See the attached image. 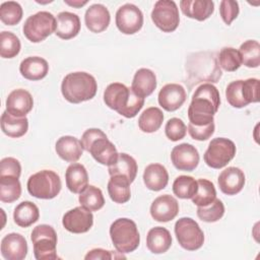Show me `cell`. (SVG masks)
I'll return each instance as SVG.
<instances>
[{
	"instance_id": "obj_41",
	"label": "cell",
	"mask_w": 260,
	"mask_h": 260,
	"mask_svg": "<svg viewBox=\"0 0 260 260\" xmlns=\"http://www.w3.org/2000/svg\"><path fill=\"white\" fill-rule=\"evenodd\" d=\"M21 45L19 39L10 31L0 34V55L2 58L11 59L18 55Z\"/></svg>"
},
{
	"instance_id": "obj_40",
	"label": "cell",
	"mask_w": 260,
	"mask_h": 260,
	"mask_svg": "<svg viewBox=\"0 0 260 260\" xmlns=\"http://www.w3.org/2000/svg\"><path fill=\"white\" fill-rule=\"evenodd\" d=\"M218 65L228 72H234L242 65V58L239 50L232 47H224L217 56Z\"/></svg>"
},
{
	"instance_id": "obj_8",
	"label": "cell",
	"mask_w": 260,
	"mask_h": 260,
	"mask_svg": "<svg viewBox=\"0 0 260 260\" xmlns=\"http://www.w3.org/2000/svg\"><path fill=\"white\" fill-rule=\"evenodd\" d=\"M34 245V255L37 260H54L57 255V234L49 224L37 225L30 236Z\"/></svg>"
},
{
	"instance_id": "obj_47",
	"label": "cell",
	"mask_w": 260,
	"mask_h": 260,
	"mask_svg": "<svg viewBox=\"0 0 260 260\" xmlns=\"http://www.w3.org/2000/svg\"><path fill=\"white\" fill-rule=\"evenodd\" d=\"M242 92L246 103H258L259 101V79L248 78L242 81Z\"/></svg>"
},
{
	"instance_id": "obj_6",
	"label": "cell",
	"mask_w": 260,
	"mask_h": 260,
	"mask_svg": "<svg viewBox=\"0 0 260 260\" xmlns=\"http://www.w3.org/2000/svg\"><path fill=\"white\" fill-rule=\"evenodd\" d=\"M186 67L194 83L202 81L217 82L221 77V70L213 53L204 52L194 54L191 56Z\"/></svg>"
},
{
	"instance_id": "obj_21",
	"label": "cell",
	"mask_w": 260,
	"mask_h": 260,
	"mask_svg": "<svg viewBox=\"0 0 260 260\" xmlns=\"http://www.w3.org/2000/svg\"><path fill=\"white\" fill-rule=\"evenodd\" d=\"M111 15L108 8L103 4L90 5L84 14V22L86 27L95 34L106 30L110 24Z\"/></svg>"
},
{
	"instance_id": "obj_36",
	"label": "cell",
	"mask_w": 260,
	"mask_h": 260,
	"mask_svg": "<svg viewBox=\"0 0 260 260\" xmlns=\"http://www.w3.org/2000/svg\"><path fill=\"white\" fill-rule=\"evenodd\" d=\"M78 201L81 206L90 211L100 210L105 205V198L102 190L93 185H88L79 194Z\"/></svg>"
},
{
	"instance_id": "obj_45",
	"label": "cell",
	"mask_w": 260,
	"mask_h": 260,
	"mask_svg": "<svg viewBox=\"0 0 260 260\" xmlns=\"http://www.w3.org/2000/svg\"><path fill=\"white\" fill-rule=\"evenodd\" d=\"M186 132L187 128L183 120L179 118H171L168 120L165 127V133L171 141H178L183 139L186 135Z\"/></svg>"
},
{
	"instance_id": "obj_3",
	"label": "cell",
	"mask_w": 260,
	"mask_h": 260,
	"mask_svg": "<svg viewBox=\"0 0 260 260\" xmlns=\"http://www.w3.org/2000/svg\"><path fill=\"white\" fill-rule=\"evenodd\" d=\"M96 90L95 78L83 71L68 73L61 84V92L64 99L71 104H79L91 100Z\"/></svg>"
},
{
	"instance_id": "obj_44",
	"label": "cell",
	"mask_w": 260,
	"mask_h": 260,
	"mask_svg": "<svg viewBox=\"0 0 260 260\" xmlns=\"http://www.w3.org/2000/svg\"><path fill=\"white\" fill-rule=\"evenodd\" d=\"M242 81L243 80H235L232 81L231 83L228 84L226 89H225V98L228 103L237 109L240 108H244L246 106H248V104L246 103L244 96H243V92H242Z\"/></svg>"
},
{
	"instance_id": "obj_35",
	"label": "cell",
	"mask_w": 260,
	"mask_h": 260,
	"mask_svg": "<svg viewBox=\"0 0 260 260\" xmlns=\"http://www.w3.org/2000/svg\"><path fill=\"white\" fill-rule=\"evenodd\" d=\"M19 178L13 176H0V200L5 203L16 201L21 195Z\"/></svg>"
},
{
	"instance_id": "obj_30",
	"label": "cell",
	"mask_w": 260,
	"mask_h": 260,
	"mask_svg": "<svg viewBox=\"0 0 260 260\" xmlns=\"http://www.w3.org/2000/svg\"><path fill=\"white\" fill-rule=\"evenodd\" d=\"M137 162L136 160L127 153H119L117 160L109 166L110 176H122L127 178L132 183L137 175Z\"/></svg>"
},
{
	"instance_id": "obj_9",
	"label": "cell",
	"mask_w": 260,
	"mask_h": 260,
	"mask_svg": "<svg viewBox=\"0 0 260 260\" xmlns=\"http://www.w3.org/2000/svg\"><path fill=\"white\" fill-rule=\"evenodd\" d=\"M56 18L49 11H39L26 18L22 30L31 43H40L55 32Z\"/></svg>"
},
{
	"instance_id": "obj_48",
	"label": "cell",
	"mask_w": 260,
	"mask_h": 260,
	"mask_svg": "<svg viewBox=\"0 0 260 260\" xmlns=\"http://www.w3.org/2000/svg\"><path fill=\"white\" fill-rule=\"evenodd\" d=\"M214 129H215L214 122H211L205 126H195V125H192L191 123L188 124L189 135L193 139L199 140V141H204L210 138L211 135L214 133Z\"/></svg>"
},
{
	"instance_id": "obj_28",
	"label": "cell",
	"mask_w": 260,
	"mask_h": 260,
	"mask_svg": "<svg viewBox=\"0 0 260 260\" xmlns=\"http://www.w3.org/2000/svg\"><path fill=\"white\" fill-rule=\"evenodd\" d=\"M172 246L171 233L162 226L149 230L146 236V247L153 254L166 253Z\"/></svg>"
},
{
	"instance_id": "obj_16",
	"label": "cell",
	"mask_w": 260,
	"mask_h": 260,
	"mask_svg": "<svg viewBox=\"0 0 260 260\" xmlns=\"http://www.w3.org/2000/svg\"><path fill=\"white\" fill-rule=\"evenodd\" d=\"M179 212V203L175 197L169 194L156 197L150 206L151 217L159 222L174 219Z\"/></svg>"
},
{
	"instance_id": "obj_26",
	"label": "cell",
	"mask_w": 260,
	"mask_h": 260,
	"mask_svg": "<svg viewBox=\"0 0 260 260\" xmlns=\"http://www.w3.org/2000/svg\"><path fill=\"white\" fill-rule=\"evenodd\" d=\"M20 74L28 80H41L48 74L49 64L47 60L39 56H31L23 59L19 65Z\"/></svg>"
},
{
	"instance_id": "obj_14",
	"label": "cell",
	"mask_w": 260,
	"mask_h": 260,
	"mask_svg": "<svg viewBox=\"0 0 260 260\" xmlns=\"http://www.w3.org/2000/svg\"><path fill=\"white\" fill-rule=\"evenodd\" d=\"M64 229L73 234H83L90 230L93 224V215L90 210L83 206H77L68 210L62 218Z\"/></svg>"
},
{
	"instance_id": "obj_5",
	"label": "cell",
	"mask_w": 260,
	"mask_h": 260,
	"mask_svg": "<svg viewBox=\"0 0 260 260\" xmlns=\"http://www.w3.org/2000/svg\"><path fill=\"white\" fill-rule=\"evenodd\" d=\"M110 237L114 247L121 254L135 251L140 243V235L136 223L126 217L118 218L111 224Z\"/></svg>"
},
{
	"instance_id": "obj_15",
	"label": "cell",
	"mask_w": 260,
	"mask_h": 260,
	"mask_svg": "<svg viewBox=\"0 0 260 260\" xmlns=\"http://www.w3.org/2000/svg\"><path fill=\"white\" fill-rule=\"evenodd\" d=\"M171 159L174 167L179 171L191 172L197 168L200 156L195 146L189 143H181L172 149Z\"/></svg>"
},
{
	"instance_id": "obj_17",
	"label": "cell",
	"mask_w": 260,
	"mask_h": 260,
	"mask_svg": "<svg viewBox=\"0 0 260 260\" xmlns=\"http://www.w3.org/2000/svg\"><path fill=\"white\" fill-rule=\"evenodd\" d=\"M186 98V90L181 84L168 83L159 90L157 100L159 106L164 110L168 112H174L183 106Z\"/></svg>"
},
{
	"instance_id": "obj_7",
	"label": "cell",
	"mask_w": 260,
	"mask_h": 260,
	"mask_svg": "<svg viewBox=\"0 0 260 260\" xmlns=\"http://www.w3.org/2000/svg\"><path fill=\"white\" fill-rule=\"evenodd\" d=\"M28 193L39 199L55 198L61 191L59 175L51 170H43L31 175L26 183Z\"/></svg>"
},
{
	"instance_id": "obj_46",
	"label": "cell",
	"mask_w": 260,
	"mask_h": 260,
	"mask_svg": "<svg viewBox=\"0 0 260 260\" xmlns=\"http://www.w3.org/2000/svg\"><path fill=\"white\" fill-rule=\"evenodd\" d=\"M239 3L234 0H222L219 4V14L223 22L230 25L239 15Z\"/></svg>"
},
{
	"instance_id": "obj_2",
	"label": "cell",
	"mask_w": 260,
	"mask_h": 260,
	"mask_svg": "<svg viewBox=\"0 0 260 260\" xmlns=\"http://www.w3.org/2000/svg\"><path fill=\"white\" fill-rule=\"evenodd\" d=\"M104 102L112 110L125 118H133L142 109L144 99L133 92L131 87L113 82L104 91Z\"/></svg>"
},
{
	"instance_id": "obj_33",
	"label": "cell",
	"mask_w": 260,
	"mask_h": 260,
	"mask_svg": "<svg viewBox=\"0 0 260 260\" xmlns=\"http://www.w3.org/2000/svg\"><path fill=\"white\" fill-rule=\"evenodd\" d=\"M40 217L38 206L30 201L20 202L13 211V220L20 228H27L37 222Z\"/></svg>"
},
{
	"instance_id": "obj_42",
	"label": "cell",
	"mask_w": 260,
	"mask_h": 260,
	"mask_svg": "<svg viewBox=\"0 0 260 260\" xmlns=\"http://www.w3.org/2000/svg\"><path fill=\"white\" fill-rule=\"evenodd\" d=\"M23 10L15 1L3 2L0 5V19L6 25H15L22 18Z\"/></svg>"
},
{
	"instance_id": "obj_20",
	"label": "cell",
	"mask_w": 260,
	"mask_h": 260,
	"mask_svg": "<svg viewBox=\"0 0 260 260\" xmlns=\"http://www.w3.org/2000/svg\"><path fill=\"white\" fill-rule=\"evenodd\" d=\"M218 187L223 194L236 195L245 185L244 172L236 167H229L221 171L217 179Z\"/></svg>"
},
{
	"instance_id": "obj_10",
	"label": "cell",
	"mask_w": 260,
	"mask_h": 260,
	"mask_svg": "<svg viewBox=\"0 0 260 260\" xmlns=\"http://www.w3.org/2000/svg\"><path fill=\"white\" fill-rule=\"evenodd\" d=\"M236 145L228 138H213L203 155L205 164L212 169H221L225 167L236 155Z\"/></svg>"
},
{
	"instance_id": "obj_43",
	"label": "cell",
	"mask_w": 260,
	"mask_h": 260,
	"mask_svg": "<svg viewBox=\"0 0 260 260\" xmlns=\"http://www.w3.org/2000/svg\"><path fill=\"white\" fill-rule=\"evenodd\" d=\"M224 214V205L221 200L215 198L213 202L206 206H198L197 216L205 222H215Z\"/></svg>"
},
{
	"instance_id": "obj_32",
	"label": "cell",
	"mask_w": 260,
	"mask_h": 260,
	"mask_svg": "<svg viewBox=\"0 0 260 260\" xmlns=\"http://www.w3.org/2000/svg\"><path fill=\"white\" fill-rule=\"evenodd\" d=\"M130 181L122 176H112L108 182V193L110 198L119 204L130 200L131 190Z\"/></svg>"
},
{
	"instance_id": "obj_25",
	"label": "cell",
	"mask_w": 260,
	"mask_h": 260,
	"mask_svg": "<svg viewBox=\"0 0 260 260\" xmlns=\"http://www.w3.org/2000/svg\"><path fill=\"white\" fill-rule=\"evenodd\" d=\"M156 88V76L154 72L148 68L138 69L133 77L131 89L140 98L150 95Z\"/></svg>"
},
{
	"instance_id": "obj_51",
	"label": "cell",
	"mask_w": 260,
	"mask_h": 260,
	"mask_svg": "<svg viewBox=\"0 0 260 260\" xmlns=\"http://www.w3.org/2000/svg\"><path fill=\"white\" fill-rule=\"evenodd\" d=\"M64 2L72 7H75V8H80L82 7L83 5H85L87 3V0H84V1H81V0H64Z\"/></svg>"
},
{
	"instance_id": "obj_37",
	"label": "cell",
	"mask_w": 260,
	"mask_h": 260,
	"mask_svg": "<svg viewBox=\"0 0 260 260\" xmlns=\"http://www.w3.org/2000/svg\"><path fill=\"white\" fill-rule=\"evenodd\" d=\"M242 64L249 68H257L260 65V45L255 40L244 42L239 49Z\"/></svg>"
},
{
	"instance_id": "obj_50",
	"label": "cell",
	"mask_w": 260,
	"mask_h": 260,
	"mask_svg": "<svg viewBox=\"0 0 260 260\" xmlns=\"http://www.w3.org/2000/svg\"><path fill=\"white\" fill-rule=\"evenodd\" d=\"M112 251H108L102 248H95L90 250L84 257L86 260H95V259H112Z\"/></svg>"
},
{
	"instance_id": "obj_38",
	"label": "cell",
	"mask_w": 260,
	"mask_h": 260,
	"mask_svg": "<svg viewBox=\"0 0 260 260\" xmlns=\"http://www.w3.org/2000/svg\"><path fill=\"white\" fill-rule=\"evenodd\" d=\"M197 185V192L191 198L192 202L197 206H206L213 202L216 198V190L213 183L206 179H199Z\"/></svg>"
},
{
	"instance_id": "obj_29",
	"label": "cell",
	"mask_w": 260,
	"mask_h": 260,
	"mask_svg": "<svg viewBox=\"0 0 260 260\" xmlns=\"http://www.w3.org/2000/svg\"><path fill=\"white\" fill-rule=\"evenodd\" d=\"M143 182L152 191H159L166 188L169 182L167 169L160 164H150L143 172Z\"/></svg>"
},
{
	"instance_id": "obj_49",
	"label": "cell",
	"mask_w": 260,
	"mask_h": 260,
	"mask_svg": "<svg viewBox=\"0 0 260 260\" xmlns=\"http://www.w3.org/2000/svg\"><path fill=\"white\" fill-rule=\"evenodd\" d=\"M21 174L20 162L14 157H4L0 161V176H13L19 178Z\"/></svg>"
},
{
	"instance_id": "obj_13",
	"label": "cell",
	"mask_w": 260,
	"mask_h": 260,
	"mask_svg": "<svg viewBox=\"0 0 260 260\" xmlns=\"http://www.w3.org/2000/svg\"><path fill=\"white\" fill-rule=\"evenodd\" d=\"M116 25L125 35H133L143 25L142 11L132 3H126L116 12Z\"/></svg>"
},
{
	"instance_id": "obj_27",
	"label": "cell",
	"mask_w": 260,
	"mask_h": 260,
	"mask_svg": "<svg viewBox=\"0 0 260 260\" xmlns=\"http://www.w3.org/2000/svg\"><path fill=\"white\" fill-rule=\"evenodd\" d=\"M66 186L70 192L80 194L88 186V175L83 165L72 162L65 172Z\"/></svg>"
},
{
	"instance_id": "obj_23",
	"label": "cell",
	"mask_w": 260,
	"mask_h": 260,
	"mask_svg": "<svg viewBox=\"0 0 260 260\" xmlns=\"http://www.w3.org/2000/svg\"><path fill=\"white\" fill-rule=\"evenodd\" d=\"M55 149L57 154L67 162H76L84 150L81 141L69 135L60 137L56 142Z\"/></svg>"
},
{
	"instance_id": "obj_1",
	"label": "cell",
	"mask_w": 260,
	"mask_h": 260,
	"mask_svg": "<svg viewBox=\"0 0 260 260\" xmlns=\"http://www.w3.org/2000/svg\"><path fill=\"white\" fill-rule=\"evenodd\" d=\"M220 96L218 89L211 83L199 85L188 108L189 123L195 126H205L214 122V114L218 111Z\"/></svg>"
},
{
	"instance_id": "obj_19",
	"label": "cell",
	"mask_w": 260,
	"mask_h": 260,
	"mask_svg": "<svg viewBox=\"0 0 260 260\" xmlns=\"http://www.w3.org/2000/svg\"><path fill=\"white\" fill-rule=\"evenodd\" d=\"M27 254L25 238L17 233L7 234L1 241V255L6 260H23Z\"/></svg>"
},
{
	"instance_id": "obj_24",
	"label": "cell",
	"mask_w": 260,
	"mask_h": 260,
	"mask_svg": "<svg viewBox=\"0 0 260 260\" xmlns=\"http://www.w3.org/2000/svg\"><path fill=\"white\" fill-rule=\"evenodd\" d=\"M180 7L187 17L198 21L207 19L214 11V3L211 0H182Z\"/></svg>"
},
{
	"instance_id": "obj_31",
	"label": "cell",
	"mask_w": 260,
	"mask_h": 260,
	"mask_svg": "<svg viewBox=\"0 0 260 260\" xmlns=\"http://www.w3.org/2000/svg\"><path fill=\"white\" fill-rule=\"evenodd\" d=\"M1 129L7 136L18 138L27 132L28 120L26 117L17 118L4 111L1 115Z\"/></svg>"
},
{
	"instance_id": "obj_4",
	"label": "cell",
	"mask_w": 260,
	"mask_h": 260,
	"mask_svg": "<svg viewBox=\"0 0 260 260\" xmlns=\"http://www.w3.org/2000/svg\"><path fill=\"white\" fill-rule=\"evenodd\" d=\"M81 144L84 150L88 151L100 164L111 166L118 158V151L106 133L98 128H89L81 136Z\"/></svg>"
},
{
	"instance_id": "obj_12",
	"label": "cell",
	"mask_w": 260,
	"mask_h": 260,
	"mask_svg": "<svg viewBox=\"0 0 260 260\" xmlns=\"http://www.w3.org/2000/svg\"><path fill=\"white\" fill-rule=\"evenodd\" d=\"M151 19L164 32H172L180 23L179 8L173 0H158L151 11Z\"/></svg>"
},
{
	"instance_id": "obj_34",
	"label": "cell",
	"mask_w": 260,
	"mask_h": 260,
	"mask_svg": "<svg viewBox=\"0 0 260 260\" xmlns=\"http://www.w3.org/2000/svg\"><path fill=\"white\" fill-rule=\"evenodd\" d=\"M164 121V114L156 107H149L142 112L138 119V126L142 132L152 133L157 131Z\"/></svg>"
},
{
	"instance_id": "obj_39",
	"label": "cell",
	"mask_w": 260,
	"mask_h": 260,
	"mask_svg": "<svg viewBox=\"0 0 260 260\" xmlns=\"http://www.w3.org/2000/svg\"><path fill=\"white\" fill-rule=\"evenodd\" d=\"M197 181L191 176H179L173 183L174 194L181 199H190L197 192Z\"/></svg>"
},
{
	"instance_id": "obj_18",
	"label": "cell",
	"mask_w": 260,
	"mask_h": 260,
	"mask_svg": "<svg viewBox=\"0 0 260 260\" xmlns=\"http://www.w3.org/2000/svg\"><path fill=\"white\" fill-rule=\"evenodd\" d=\"M6 111L17 118L25 117L34 107V100L31 94L23 89L17 88L12 90L6 99Z\"/></svg>"
},
{
	"instance_id": "obj_11",
	"label": "cell",
	"mask_w": 260,
	"mask_h": 260,
	"mask_svg": "<svg viewBox=\"0 0 260 260\" xmlns=\"http://www.w3.org/2000/svg\"><path fill=\"white\" fill-rule=\"evenodd\" d=\"M175 235L180 246L187 251L198 250L204 243L203 231L191 217H181L176 221Z\"/></svg>"
},
{
	"instance_id": "obj_22",
	"label": "cell",
	"mask_w": 260,
	"mask_h": 260,
	"mask_svg": "<svg viewBox=\"0 0 260 260\" xmlns=\"http://www.w3.org/2000/svg\"><path fill=\"white\" fill-rule=\"evenodd\" d=\"M80 31V19L75 13L62 11L56 18L55 35L62 40H70Z\"/></svg>"
}]
</instances>
